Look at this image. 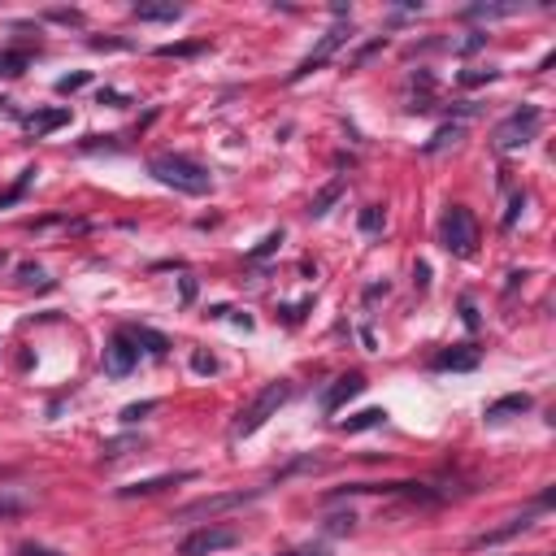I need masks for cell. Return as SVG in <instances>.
I'll use <instances>...</instances> for the list:
<instances>
[{"instance_id": "obj_20", "label": "cell", "mask_w": 556, "mask_h": 556, "mask_svg": "<svg viewBox=\"0 0 556 556\" xmlns=\"http://www.w3.org/2000/svg\"><path fill=\"white\" fill-rule=\"evenodd\" d=\"M205 44H166V48H157L161 57H192V53H200Z\"/></svg>"}, {"instance_id": "obj_27", "label": "cell", "mask_w": 556, "mask_h": 556, "mask_svg": "<svg viewBox=\"0 0 556 556\" xmlns=\"http://www.w3.org/2000/svg\"><path fill=\"white\" fill-rule=\"evenodd\" d=\"M18 556H61V552H48V548H35V543H22Z\"/></svg>"}, {"instance_id": "obj_9", "label": "cell", "mask_w": 556, "mask_h": 556, "mask_svg": "<svg viewBox=\"0 0 556 556\" xmlns=\"http://www.w3.org/2000/svg\"><path fill=\"white\" fill-rule=\"evenodd\" d=\"M192 470H179V474H157V478H144V483H131V487H122L118 496L122 500H131V496H157V491H166L174 483H192Z\"/></svg>"}, {"instance_id": "obj_3", "label": "cell", "mask_w": 556, "mask_h": 556, "mask_svg": "<svg viewBox=\"0 0 556 556\" xmlns=\"http://www.w3.org/2000/svg\"><path fill=\"white\" fill-rule=\"evenodd\" d=\"M439 239H444V248L452 257H470L478 248V218L465 205H448L444 222H439Z\"/></svg>"}, {"instance_id": "obj_24", "label": "cell", "mask_w": 556, "mask_h": 556, "mask_svg": "<svg viewBox=\"0 0 556 556\" xmlns=\"http://www.w3.org/2000/svg\"><path fill=\"white\" fill-rule=\"evenodd\" d=\"M278 244H283V235H278V231H274V235H265V239H261V248L252 252V261H257V257H270V252H274Z\"/></svg>"}, {"instance_id": "obj_6", "label": "cell", "mask_w": 556, "mask_h": 556, "mask_svg": "<svg viewBox=\"0 0 556 556\" xmlns=\"http://www.w3.org/2000/svg\"><path fill=\"white\" fill-rule=\"evenodd\" d=\"M235 543H239L235 526H200L179 543V556H213L222 548H235Z\"/></svg>"}, {"instance_id": "obj_26", "label": "cell", "mask_w": 556, "mask_h": 556, "mask_svg": "<svg viewBox=\"0 0 556 556\" xmlns=\"http://www.w3.org/2000/svg\"><path fill=\"white\" fill-rule=\"evenodd\" d=\"M192 370H196V374H213L218 365H213V357H205V352H196V357H192Z\"/></svg>"}, {"instance_id": "obj_22", "label": "cell", "mask_w": 556, "mask_h": 556, "mask_svg": "<svg viewBox=\"0 0 556 556\" xmlns=\"http://www.w3.org/2000/svg\"><path fill=\"white\" fill-rule=\"evenodd\" d=\"M378 226H383V209L370 205V209L361 213V231H378Z\"/></svg>"}, {"instance_id": "obj_7", "label": "cell", "mask_w": 556, "mask_h": 556, "mask_svg": "<svg viewBox=\"0 0 556 556\" xmlns=\"http://www.w3.org/2000/svg\"><path fill=\"white\" fill-rule=\"evenodd\" d=\"M344 40H348V35H344V27H335V31H326V35H322V44H318V48H313V53H309V57H305V61H300V66L292 70V83H300V79H309V74H313V70H322V66H326V61H331V57L339 53V44H344Z\"/></svg>"}, {"instance_id": "obj_30", "label": "cell", "mask_w": 556, "mask_h": 556, "mask_svg": "<svg viewBox=\"0 0 556 556\" xmlns=\"http://www.w3.org/2000/svg\"><path fill=\"white\" fill-rule=\"evenodd\" d=\"M283 556H326V552H313V548H300V552H283Z\"/></svg>"}, {"instance_id": "obj_1", "label": "cell", "mask_w": 556, "mask_h": 556, "mask_svg": "<svg viewBox=\"0 0 556 556\" xmlns=\"http://www.w3.org/2000/svg\"><path fill=\"white\" fill-rule=\"evenodd\" d=\"M148 174H153L157 183L174 187V192H183V196H209L213 192V174L200 166V161L179 157V153L153 157V161H148Z\"/></svg>"}, {"instance_id": "obj_11", "label": "cell", "mask_w": 556, "mask_h": 556, "mask_svg": "<svg viewBox=\"0 0 556 556\" xmlns=\"http://www.w3.org/2000/svg\"><path fill=\"white\" fill-rule=\"evenodd\" d=\"M530 522H535V513H522V517H509L500 530H487V535H478L474 539V548H491V543H504V539H513L517 530H526Z\"/></svg>"}, {"instance_id": "obj_15", "label": "cell", "mask_w": 556, "mask_h": 556, "mask_svg": "<svg viewBox=\"0 0 556 556\" xmlns=\"http://www.w3.org/2000/svg\"><path fill=\"white\" fill-rule=\"evenodd\" d=\"M135 18L139 22H174V18H183V9L179 5H135Z\"/></svg>"}, {"instance_id": "obj_17", "label": "cell", "mask_w": 556, "mask_h": 556, "mask_svg": "<svg viewBox=\"0 0 556 556\" xmlns=\"http://www.w3.org/2000/svg\"><path fill=\"white\" fill-rule=\"evenodd\" d=\"M27 61H31V53H0V74H9V79H14V74L27 70Z\"/></svg>"}, {"instance_id": "obj_28", "label": "cell", "mask_w": 556, "mask_h": 556, "mask_svg": "<svg viewBox=\"0 0 556 556\" xmlns=\"http://www.w3.org/2000/svg\"><path fill=\"white\" fill-rule=\"evenodd\" d=\"M22 283H44V274H40V270H31V265H27V270H22Z\"/></svg>"}, {"instance_id": "obj_18", "label": "cell", "mask_w": 556, "mask_h": 556, "mask_svg": "<svg viewBox=\"0 0 556 556\" xmlns=\"http://www.w3.org/2000/svg\"><path fill=\"white\" fill-rule=\"evenodd\" d=\"M135 335V344H148V352H153V357H161V352H166L170 344H166V339H161L157 331H144V326H139V331H131Z\"/></svg>"}, {"instance_id": "obj_8", "label": "cell", "mask_w": 556, "mask_h": 556, "mask_svg": "<svg viewBox=\"0 0 556 556\" xmlns=\"http://www.w3.org/2000/svg\"><path fill=\"white\" fill-rule=\"evenodd\" d=\"M135 361H139V348H131V339H126V335H118L105 348V374L109 378H126L135 370Z\"/></svg>"}, {"instance_id": "obj_29", "label": "cell", "mask_w": 556, "mask_h": 556, "mask_svg": "<svg viewBox=\"0 0 556 556\" xmlns=\"http://www.w3.org/2000/svg\"><path fill=\"white\" fill-rule=\"evenodd\" d=\"M0 513H22V504L18 500H0Z\"/></svg>"}, {"instance_id": "obj_23", "label": "cell", "mask_w": 556, "mask_h": 556, "mask_svg": "<svg viewBox=\"0 0 556 556\" xmlns=\"http://www.w3.org/2000/svg\"><path fill=\"white\" fill-rule=\"evenodd\" d=\"M153 409H157L153 400H144V404H131V409H122V422H139V417H144V413H153Z\"/></svg>"}, {"instance_id": "obj_14", "label": "cell", "mask_w": 556, "mask_h": 556, "mask_svg": "<svg viewBox=\"0 0 556 556\" xmlns=\"http://www.w3.org/2000/svg\"><path fill=\"white\" fill-rule=\"evenodd\" d=\"M474 365H478L474 348H465V352L452 348V352H439V357H435V370H474Z\"/></svg>"}, {"instance_id": "obj_13", "label": "cell", "mask_w": 556, "mask_h": 556, "mask_svg": "<svg viewBox=\"0 0 556 556\" xmlns=\"http://www.w3.org/2000/svg\"><path fill=\"white\" fill-rule=\"evenodd\" d=\"M66 122H70V109H66V105H57V109L35 113V118H31L27 126H31V135H48V131H57V126H66Z\"/></svg>"}, {"instance_id": "obj_16", "label": "cell", "mask_w": 556, "mask_h": 556, "mask_svg": "<svg viewBox=\"0 0 556 556\" xmlns=\"http://www.w3.org/2000/svg\"><path fill=\"white\" fill-rule=\"evenodd\" d=\"M383 409H365V413H357V417H348V422H344V431L348 435H357V431H370V426H383Z\"/></svg>"}, {"instance_id": "obj_10", "label": "cell", "mask_w": 556, "mask_h": 556, "mask_svg": "<svg viewBox=\"0 0 556 556\" xmlns=\"http://www.w3.org/2000/svg\"><path fill=\"white\" fill-rule=\"evenodd\" d=\"M361 391H365V378H361V374H344V378H335V387L322 396V409H326V413H339V404L352 400V396H361Z\"/></svg>"}, {"instance_id": "obj_25", "label": "cell", "mask_w": 556, "mask_h": 556, "mask_svg": "<svg viewBox=\"0 0 556 556\" xmlns=\"http://www.w3.org/2000/svg\"><path fill=\"white\" fill-rule=\"evenodd\" d=\"M79 87H87V74H70V79H61L57 92H79Z\"/></svg>"}, {"instance_id": "obj_4", "label": "cell", "mask_w": 556, "mask_h": 556, "mask_svg": "<svg viewBox=\"0 0 556 556\" xmlns=\"http://www.w3.org/2000/svg\"><path fill=\"white\" fill-rule=\"evenodd\" d=\"M265 487H252V491H218V496H205V500H192L183 509H174L170 522H205V517H218L226 509H244V504L261 500Z\"/></svg>"}, {"instance_id": "obj_12", "label": "cell", "mask_w": 556, "mask_h": 556, "mask_svg": "<svg viewBox=\"0 0 556 556\" xmlns=\"http://www.w3.org/2000/svg\"><path fill=\"white\" fill-rule=\"evenodd\" d=\"M513 413H530V396H526V391H513V396L487 404V422H504V417H513Z\"/></svg>"}, {"instance_id": "obj_19", "label": "cell", "mask_w": 556, "mask_h": 556, "mask_svg": "<svg viewBox=\"0 0 556 556\" xmlns=\"http://www.w3.org/2000/svg\"><path fill=\"white\" fill-rule=\"evenodd\" d=\"M461 139V126H444V131H439L431 144H426V153H439V148H448V144H457Z\"/></svg>"}, {"instance_id": "obj_21", "label": "cell", "mask_w": 556, "mask_h": 556, "mask_svg": "<svg viewBox=\"0 0 556 556\" xmlns=\"http://www.w3.org/2000/svg\"><path fill=\"white\" fill-rule=\"evenodd\" d=\"M335 196H339V183H331V187H326V192H322L318 200H313V209H309V213H313V218H322V213H326V205H331V200H335Z\"/></svg>"}, {"instance_id": "obj_2", "label": "cell", "mask_w": 556, "mask_h": 556, "mask_svg": "<svg viewBox=\"0 0 556 556\" xmlns=\"http://www.w3.org/2000/svg\"><path fill=\"white\" fill-rule=\"evenodd\" d=\"M292 400V383H283V378H278V383H270V387H261L257 396H252V404L244 413L235 417V426H231V435L235 439H248V435H257L265 422H270V417L283 409V404Z\"/></svg>"}, {"instance_id": "obj_5", "label": "cell", "mask_w": 556, "mask_h": 556, "mask_svg": "<svg viewBox=\"0 0 556 556\" xmlns=\"http://www.w3.org/2000/svg\"><path fill=\"white\" fill-rule=\"evenodd\" d=\"M539 126H543V113H539L535 105H522V109H517L513 118L496 131V148H504V153H509V148L530 144V139L539 135Z\"/></svg>"}]
</instances>
